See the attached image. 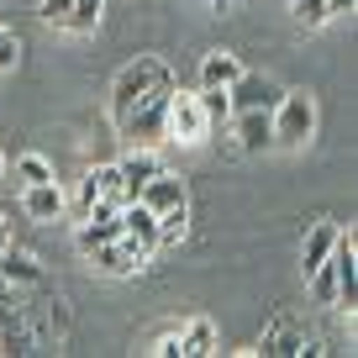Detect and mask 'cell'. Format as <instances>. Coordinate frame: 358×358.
I'll return each instance as SVG.
<instances>
[{
    "mask_svg": "<svg viewBox=\"0 0 358 358\" xmlns=\"http://www.w3.org/2000/svg\"><path fill=\"white\" fill-rule=\"evenodd\" d=\"M116 169H122V190H127V201H137V195H143V185H148V179H153L164 164H158L153 148H132V153H127Z\"/></svg>",
    "mask_w": 358,
    "mask_h": 358,
    "instance_id": "12",
    "label": "cell"
},
{
    "mask_svg": "<svg viewBox=\"0 0 358 358\" xmlns=\"http://www.w3.org/2000/svg\"><path fill=\"white\" fill-rule=\"evenodd\" d=\"M69 11H74V0H43V11H37V16H43L48 27H64Z\"/></svg>",
    "mask_w": 358,
    "mask_h": 358,
    "instance_id": "23",
    "label": "cell"
},
{
    "mask_svg": "<svg viewBox=\"0 0 358 358\" xmlns=\"http://www.w3.org/2000/svg\"><path fill=\"white\" fill-rule=\"evenodd\" d=\"M295 22L301 27H322L327 22V0H295Z\"/></svg>",
    "mask_w": 358,
    "mask_h": 358,
    "instance_id": "21",
    "label": "cell"
},
{
    "mask_svg": "<svg viewBox=\"0 0 358 358\" xmlns=\"http://www.w3.org/2000/svg\"><path fill=\"white\" fill-rule=\"evenodd\" d=\"M95 201H101V190H95V174H85V185H79V216H85Z\"/></svg>",
    "mask_w": 358,
    "mask_h": 358,
    "instance_id": "24",
    "label": "cell"
},
{
    "mask_svg": "<svg viewBox=\"0 0 358 358\" xmlns=\"http://www.w3.org/2000/svg\"><path fill=\"white\" fill-rule=\"evenodd\" d=\"M195 101H201V111H206V122H232V101H227V90H216V85H201V95H195Z\"/></svg>",
    "mask_w": 358,
    "mask_h": 358,
    "instance_id": "19",
    "label": "cell"
},
{
    "mask_svg": "<svg viewBox=\"0 0 358 358\" xmlns=\"http://www.w3.org/2000/svg\"><path fill=\"white\" fill-rule=\"evenodd\" d=\"M353 6H358V0H327V16H348Z\"/></svg>",
    "mask_w": 358,
    "mask_h": 358,
    "instance_id": "25",
    "label": "cell"
},
{
    "mask_svg": "<svg viewBox=\"0 0 358 358\" xmlns=\"http://www.w3.org/2000/svg\"><path fill=\"white\" fill-rule=\"evenodd\" d=\"M122 237H132L143 253H153V248H158V216L148 211L143 201H127L122 206Z\"/></svg>",
    "mask_w": 358,
    "mask_h": 358,
    "instance_id": "13",
    "label": "cell"
},
{
    "mask_svg": "<svg viewBox=\"0 0 358 358\" xmlns=\"http://www.w3.org/2000/svg\"><path fill=\"white\" fill-rule=\"evenodd\" d=\"M332 264H337V301H332V306L353 316V306H358V248H353V232L337 237Z\"/></svg>",
    "mask_w": 358,
    "mask_h": 358,
    "instance_id": "7",
    "label": "cell"
},
{
    "mask_svg": "<svg viewBox=\"0 0 358 358\" xmlns=\"http://www.w3.org/2000/svg\"><path fill=\"white\" fill-rule=\"evenodd\" d=\"M22 211L32 216V222H58V216L69 211V195L58 179H43V185H27L22 190Z\"/></svg>",
    "mask_w": 358,
    "mask_h": 358,
    "instance_id": "9",
    "label": "cell"
},
{
    "mask_svg": "<svg viewBox=\"0 0 358 358\" xmlns=\"http://www.w3.org/2000/svg\"><path fill=\"white\" fill-rule=\"evenodd\" d=\"M0 174H6V153H0Z\"/></svg>",
    "mask_w": 358,
    "mask_h": 358,
    "instance_id": "27",
    "label": "cell"
},
{
    "mask_svg": "<svg viewBox=\"0 0 358 358\" xmlns=\"http://www.w3.org/2000/svg\"><path fill=\"white\" fill-rule=\"evenodd\" d=\"M16 174H22L27 185H43V179H53V164H48L43 153H22L16 158Z\"/></svg>",
    "mask_w": 358,
    "mask_h": 358,
    "instance_id": "20",
    "label": "cell"
},
{
    "mask_svg": "<svg viewBox=\"0 0 358 358\" xmlns=\"http://www.w3.org/2000/svg\"><path fill=\"white\" fill-rule=\"evenodd\" d=\"M206 137H211V122H206L201 101H195V95H185V90H174V95H169L164 143H185V148H195V143H206Z\"/></svg>",
    "mask_w": 358,
    "mask_h": 358,
    "instance_id": "4",
    "label": "cell"
},
{
    "mask_svg": "<svg viewBox=\"0 0 358 358\" xmlns=\"http://www.w3.org/2000/svg\"><path fill=\"white\" fill-rule=\"evenodd\" d=\"M101 11H106V0H74V11H69V32H95V27H101Z\"/></svg>",
    "mask_w": 358,
    "mask_h": 358,
    "instance_id": "18",
    "label": "cell"
},
{
    "mask_svg": "<svg viewBox=\"0 0 358 358\" xmlns=\"http://www.w3.org/2000/svg\"><path fill=\"white\" fill-rule=\"evenodd\" d=\"M169 95H174V79L169 85H158L148 101H137L132 111L116 122V132L127 137L132 148H153V143H164V122H169Z\"/></svg>",
    "mask_w": 358,
    "mask_h": 358,
    "instance_id": "3",
    "label": "cell"
},
{
    "mask_svg": "<svg viewBox=\"0 0 358 358\" xmlns=\"http://www.w3.org/2000/svg\"><path fill=\"white\" fill-rule=\"evenodd\" d=\"M216 6H222V0H216Z\"/></svg>",
    "mask_w": 358,
    "mask_h": 358,
    "instance_id": "28",
    "label": "cell"
},
{
    "mask_svg": "<svg viewBox=\"0 0 358 358\" xmlns=\"http://www.w3.org/2000/svg\"><path fill=\"white\" fill-rule=\"evenodd\" d=\"M337 237H343V227H337V222H316L311 232H306V248H301V274H311L316 264H327V253L337 248Z\"/></svg>",
    "mask_w": 358,
    "mask_h": 358,
    "instance_id": "14",
    "label": "cell"
},
{
    "mask_svg": "<svg viewBox=\"0 0 358 358\" xmlns=\"http://www.w3.org/2000/svg\"><path fill=\"white\" fill-rule=\"evenodd\" d=\"M169 64L164 58H153V53H143V58H132V64L122 69V74L111 79V127L122 122L127 111H132L137 101H148V95H153L158 85H169Z\"/></svg>",
    "mask_w": 358,
    "mask_h": 358,
    "instance_id": "1",
    "label": "cell"
},
{
    "mask_svg": "<svg viewBox=\"0 0 358 358\" xmlns=\"http://www.w3.org/2000/svg\"><path fill=\"white\" fill-rule=\"evenodd\" d=\"M237 74H243V64H237V53H227V48H216V53H206V58H201V85L227 90Z\"/></svg>",
    "mask_w": 358,
    "mask_h": 358,
    "instance_id": "16",
    "label": "cell"
},
{
    "mask_svg": "<svg viewBox=\"0 0 358 358\" xmlns=\"http://www.w3.org/2000/svg\"><path fill=\"white\" fill-rule=\"evenodd\" d=\"M148 258H153V253H143L132 237H111V243H101L95 253H90V264L101 268V274H111V280H127V274H137Z\"/></svg>",
    "mask_w": 358,
    "mask_h": 358,
    "instance_id": "6",
    "label": "cell"
},
{
    "mask_svg": "<svg viewBox=\"0 0 358 358\" xmlns=\"http://www.w3.org/2000/svg\"><path fill=\"white\" fill-rule=\"evenodd\" d=\"M232 132H237V153H264V148H274V122H268V111H232Z\"/></svg>",
    "mask_w": 358,
    "mask_h": 358,
    "instance_id": "11",
    "label": "cell"
},
{
    "mask_svg": "<svg viewBox=\"0 0 358 358\" xmlns=\"http://www.w3.org/2000/svg\"><path fill=\"white\" fill-rule=\"evenodd\" d=\"M190 237V206H179V211H164L158 216V248H179Z\"/></svg>",
    "mask_w": 358,
    "mask_h": 358,
    "instance_id": "17",
    "label": "cell"
},
{
    "mask_svg": "<svg viewBox=\"0 0 358 358\" xmlns=\"http://www.w3.org/2000/svg\"><path fill=\"white\" fill-rule=\"evenodd\" d=\"M268 122H274V148H306L316 137V101L306 90H285Z\"/></svg>",
    "mask_w": 358,
    "mask_h": 358,
    "instance_id": "2",
    "label": "cell"
},
{
    "mask_svg": "<svg viewBox=\"0 0 358 358\" xmlns=\"http://www.w3.org/2000/svg\"><path fill=\"white\" fill-rule=\"evenodd\" d=\"M280 95L285 90L274 85V79H264V74H237L232 85H227V101H232V111H274L280 106Z\"/></svg>",
    "mask_w": 358,
    "mask_h": 358,
    "instance_id": "5",
    "label": "cell"
},
{
    "mask_svg": "<svg viewBox=\"0 0 358 358\" xmlns=\"http://www.w3.org/2000/svg\"><path fill=\"white\" fill-rule=\"evenodd\" d=\"M137 201H143L153 216H164V211H179V206H190V190H185V179H179V174L158 169V174L143 185V195H137Z\"/></svg>",
    "mask_w": 358,
    "mask_h": 358,
    "instance_id": "8",
    "label": "cell"
},
{
    "mask_svg": "<svg viewBox=\"0 0 358 358\" xmlns=\"http://www.w3.org/2000/svg\"><path fill=\"white\" fill-rule=\"evenodd\" d=\"M16 58H22V43H16V32H6V27H0V74H11Z\"/></svg>",
    "mask_w": 358,
    "mask_h": 358,
    "instance_id": "22",
    "label": "cell"
},
{
    "mask_svg": "<svg viewBox=\"0 0 358 358\" xmlns=\"http://www.w3.org/2000/svg\"><path fill=\"white\" fill-rule=\"evenodd\" d=\"M216 322L211 316H195V322H185L179 327V353L185 358H206V353H216Z\"/></svg>",
    "mask_w": 358,
    "mask_h": 358,
    "instance_id": "15",
    "label": "cell"
},
{
    "mask_svg": "<svg viewBox=\"0 0 358 358\" xmlns=\"http://www.w3.org/2000/svg\"><path fill=\"white\" fill-rule=\"evenodd\" d=\"M0 280L11 285V290H43L48 274H43V264H37L32 253H22V248H6V253H0Z\"/></svg>",
    "mask_w": 358,
    "mask_h": 358,
    "instance_id": "10",
    "label": "cell"
},
{
    "mask_svg": "<svg viewBox=\"0 0 358 358\" xmlns=\"http://www.w3.org/2000/svg\"><path fill=\"white\" fill-rule=\"evenodd\" d=\"M6 248H11V222L0 216V253H6Z\"/></svg>",
    "mask_w": 358,
    "mask_h": 358,
    "instance_id": "26",
    "label": "cell"
}]
</instances>
